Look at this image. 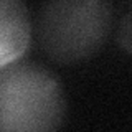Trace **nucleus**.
I'll use <instances>...</instances> for the list:
<instances>
[{"mask_svg": "<svg viewBox=\"0 0 132 132\" xmlns=\"http://www.w3.org/2000/svg\"><path fill=\"white\" fill-rule=\"evenodd\" d=\"M64 114L63 86L48 68L27 61L0 73V132H58Z\"/></svg>", "mask_w": 132, "mask_h": 132, "instance_id": "nucleus-1", "label": "nucleus"}, {"mask_svg": "<svg viewBox=\"0 0 132 132\" xmlns=\"http://www.w3.org/2000/svg\"><path fill=\"white\" fill-rule=\"evenodd\" d=\"M112 25V5L104 0L50 2L40 12L38 36L58 63H78L101 50Z\"/></svg>", "mask_w": 132, "mask_h": 132, "instance_id": "nucleus-2", "label": "nucleus"}, {"mask_svg": "<svg viewBox=\"0 0 132 132\" xmlns=\"http://www.w3.org/2000/svg\"><path fill=\"white\" fill-rule=\"evenodd\" d=\"M31 41L28 8L18 0H0V66H7L27 53Z\"/></svg>", "mask_w": 132, "mask_h": 132, "instance_id": "nucleus-3", "label": "nucleus"}, {"mask_svg": "<svg viewBox=\"0 0 132 132\" xmlns=\"http://www.w3.org/2000/svg\"><path fill=\"white\" fill-rule=\"evenodd\" d=\"M119 45L126 50V53H130V13H127L121 22V27H119Z\"/></svg>", "mask_w": 132, "mask_h": 132, "instance_id": "nucleus-4", "label": "nucleus"}]
</instances>
